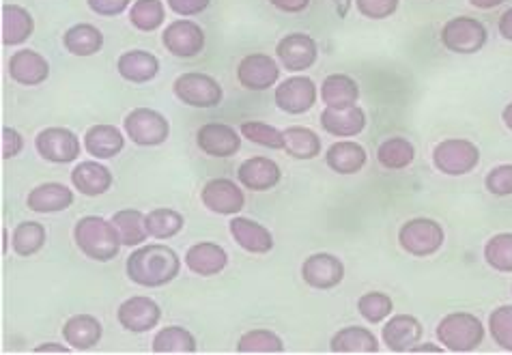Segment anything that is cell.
Segmentation results:
<instances>
[{"label": "cell", "mask_w": 512, "mask_h": 355, "mask_svg": "<svg viewBox=\"0 0 512 355\" xmlns=\"http://www.w3.org/2000/svg\"><path fill=\"white\" fill-rule=\"evenodd\" d=\"M506 0H469V5L476 7V9H482V11H489V9H495L504 5Z\"/></svg>", "instance_id": "54"}, {"label": "cell", "mask_w": 512, "mask_h": 355, "mask_svg": "<svg viewBox=\"0 0 512 355\" xmlns=\"http://www.w3.org/2000/svg\"><path fill=\"white\" fill-rule=\"evenodd\" d=\"M183 226H186V218H183L181 211L177 209L155 207L147 213V231L151 239H173L183 231Z\"/></svg>", "instance_id": "40"}, {"label": "cell", "mask_w": 512, "mask_h": 355, "mask_svg": "<svg viewBox=\"0 0 512 355\" xmlns=\"http://www.w3.org/2000/svg\"><path fill=\"white\" fill-rule=\"evenodd\" d=\"M439 39H442V46L448 52L476 54L487 46L489 31H487V26L476 18L457 16L442 26Z\"/></svg>", "instance_id": "8"}, {"label": "cell", "mask_w": 512, "mask_h": 355, "mask_svg": "<svg viewBox=\"0 0 512 355\" xmlns=\"http://www.w3.org/2000/svg\"><path fill=\"white\" fill-rule=\"evenodd\" d=\"M74 241L84 257L95 263H108L117 259L123 246L115 224L102 216L80 218L74 226Z\"/></svg>", "instance_id": "2"}, {"label": "cell", "mask_w": 512, "mask_h": 355, "mask_svg": "<svg viewBox=\"0 0 512 355\" xmlns=\"http://www.w3.org/2000/svg\"><path fill=\"white\" fill-rule=\"evenodd\" d=\"M112 183H115V177H112L110 168L99 160L78 162L71 170V186L82 196H102L112 188Z\"/></svg>", "instance_id": "24"}, {"label": "cell", "mask_w": 512, "mask_h": 355, "mask_svg": "<svg viewBox=\"0 0 512 355\" xmlns=\"http://www.w3.org/2000/svg\"><path fill=\"white\" fill-rule=\"evenodd\" d=\"M321 138L315 130L302 125H291L284 130V153L295 160H315L321 155Z\"/></svg>", "instance_id": "35"}, {"label": "cell", "mask_w": 512, "mask_h": 355, "mask_svg": "<svg viewBox=\"0 0 512 355\" xmlns=\"http://www.w3.org/2000/svg\"><path fill=\"white\" fill-rule=\"evenodd\" d=\"M282 179V170L276 160L267 155H254L239 164L237 181L250 192H269L274 190Z\"/></svg>", "instance_id": "18"}, {"label": "cell", "mask_w": 512, "mask_h": 355, "mask_svg": "<svg viewBox=\"0 0 512 355\" xmlns=\"http://www.w3.org/2000/svg\"><path fill=\"white\" fill-rule=\"evenodd\" d=\"M229 233L235 244L250 254H267L274 250L272 231L256 220L233 216V220L229 222Z\"/></svg>", "instance_id": "23"}, {"label": "cell", "mask_w": 512, "mask_h": 355, "mask_svg": "<svg viewBox=\"0 0 512 355\" xmlns=\"http://www.w3.org/2000/svg\"><path fill=\"white\" fill-rule=\"evenodd\" d=\"M173 93L181 104L190 108H216L222 104V84L203 71H186L175 78L173 82Z\"/></svg>", "instance_id": "6"}, {"label": "cell", "mask_w": 512, "mask_h": 355, "mask_svg": "<svg viewBox=\"0 0 512 355\" xmlns=\"http://www.w3.org/2000/svg\"><path fill=\"white\" fill-rule=\"evenodd\" d=\"M317 99H319V87L315 84V80L304 74L282 80L274 91V102L278 110H282L284 115H293V117L310 112L315 108Z\"/></svg>", "instance_id": "10"}, {"label": "cell", "mask_w": 512, "mask_h": 355, "mask_svg": "<svg viewBox=\"0 0 512 355\" xmlns=\"http://www.w3.org/2000/svg\"><path fill=\"white\" fill-rule=\"evenodd\" d=\"M401 0H355V9L368 20H388L398 11Z\"/></svg>", "instance_id": "46"}, {"label": "cell", "mask_w": 512, "mask_h": 355, "mask_svg": "<svg viewBox=\"0 0 512 355\" xmlns=\"http://www.w3.org/2000/svg\"><path fill=\"white\" fill-rule=\"evenodd\" d=\"M123 132L138 147H160L170 136V123L155 108H134L123 119Z\"/></svg>", "instance_id": "7"}, {"label": "cell", "mask_w": 512, "mask_h": 355, "mask_svg": "<svg viewBox=\"0 0 512 355\" xmlns=\"http://www.w3.org/2000/svg\"><path fill=\"white\" fill-rule=\"evenodd\" d=\"M183 263L194 276L211 278L224 272L226 265H229V254L216 241H198V244L188 248Z\"/></svg>", "instance_id": "22"}, {"label": "cell", "mask_w": 512, "mask_h": 355, "mask_svg": "<svg viewBox=\"0 0 512 355\" xmlns=\"http://www.w3.org/2000/svg\"><path fill=\"white\" fill-rule=\"evenodd\" d=\"M332 3H334V7H336V16H338L340 20H345V18L349 16L353 0H332Z\"/></svg>", "instance_id": "55"}, {"label": "cell", "mask_w": 512, "mask_h": 355, "mask_svg": "<svg viewBox=\"0 0 512 355\" xmlns=\"http://www.w3.org/2000/svg\"><path fill=\"white\" fill-rule=\"evenodd\" d=\"M358 312L364 321H368L371 325H377V323H383L392 317L394 302L388 293L371 291V293H364L358 300Z\"/></svg>", "instance_id": "44"}, {"label": "cell", "mask_w": 512, "mask_h": 355, "mask_svg": "<svg viewBox=\"0 0 512 355\" xmlns=\"http://www.w3.org/2000/svg\"><path fill=\"white\" fill-rule=\"evenodd\" d=\"M104 328L99 319H95L89 312H80V315L69 317L63 325V340L74 351H91L102 340Z\"/></svg>", "instance_id": "26"}, {"label": "cell", "mask_w": 512, "mask_h": 355, "mask_svg": "<svg viewBox=\"0 0 512 355\" xmlns=\"http://www.w3.org/2000/svg\"><path fill=\"white\" fill-rule=\"evenodd\" d=\"M366 149L355 140H336L330 149L325 151V164L336 175H358L366 166Z\"/></svg>", "instance_id": "29"}, {"label": "cell", "mask_w": 512, "mask_h": 355, "mask_svg": "<svg viewBox=\"0 0 512 355\" xmlns=\"http://www.w3.org/2000/svg\"><path fill=\"white\" fill-rule=\"evenodd\" d=\"M497 31H500V35H502L506 41H512V7L502 13L500 22H497Z\"/></svg>", "instance_id": "53"}, {"label": "cell", "mask_w": 512, "mask_h": 355, "mask_svg": "<svg viewBox=\"0 0 512 355\" xmlns=\"http://www.w3.org/2000/svg\"><path fill=\"white\" fill-rule=\"evenodd\" d=\"M196 336L181 325H168L153 336L151 351L158 355H190L196 353Z\"/></svg>", "instance_id": "36"}, {"label": "cell", "mask_w": 512, "mask_h": 355, "mask_svg": "<svg viewBox=\"0 0 512 355\" xmlns=\"http://www.w3.org/2000/svg\"><path fill=\"white\" fill-rule=\"evenodd\" d=\"M446 347H439V345H433V343H424V345H416L414 349H411V353H444Z\"/></svg>", "instance_id": "56"}, {"label": "cell", "mask_w": 512, "mask_h": 355, "mask_svg": "<svg viewBox=\"0 0 512 355\" xmlns=\"http://www.w3.org/2000/svg\"><path fill=\"white\" fill-rule=\"evenodd\" d=\"M63 48L69 54L80 56V59H87V56L102 52L104 33L99 31L95 24H89V22L74 24L71 28H67L63 35Z\"/></svg>", "instance_id": "33"}, {"label": "cell", "mask_w": 512, "mask_h": 355, "mask_svg": "<svg viewBox=\"0 0 512 355\" xmlns=\"http://www.w3.org/2000/svg\"><path fill=\"white\" fill-rule=\"evenodd\" d=\"M0 235H3V248H0V252H3V257H5L7 250H9V241H7V229L0 231Z\"/></svg>", "instance_id": "58"}, {"label": "cell", "mask_w": 512, "mask_h": 355, "mask_svg": "<svg viewBox=\"0 0 512 355\" xmlns=\"http://www.w3.org/2000/svg\"><path fill=\"white\" fill-rule=\"evenodd\" d=\"M480 164V149L467 138H446L433 149V166L442 175L463 177Z\"/></svg>", "instance_id": "5"}, {"label": "cell", "mask_w": 512, "mask_h": 355, "mask_svg": "<svg viewBox=\"0 0 512 355\" xmlns=\"http://www.w3.org/2000/svg\"><path fill=\"white\" fill-rule=\"evenodd\" d=\"M162 46L177 59H194L205 50V33L194 20L181 18L164 28Z\"/></svg>", "instance_id": "13"}, {"label": "cell", "mask_w": 512, "mask_h": 355, "mask_svg": "<svg viewBox=\"0 0 512 355\" xmlns=\"http://www.w3.org/2000/svg\"><path fill=\"white\" fill-rule=\"evenodd\" d=\"M319 97L325 108H353L358 106L360 84L347 74H330L321 82Z\"/></svg>", "instance_id": "31"}, {"label": "cell", "mask_w": 512, "mask_h": 355, "mask_svg": "<svg viewBox=\"0 0 512 355\" xmlns=\"http://www.w3.org/2000/svg\"><path fill=\"white\" fill-rule=\"evenodd\" d=\"M416 160L414 142L403 136L386 138L377 149V162L388 170H405Z\"/></svg>", "instance_id": "37"}, {"label": "cell", "mask_w": 512, "mask_h": 355, "mask_svg": "<svg viewBox=\"0 0 512 355\" xmlns=\"http://www.w3.org/2000/svg\"><path fill=\"white\" fill-rule=\"evenodd\" d=\"M82 142H84V151L93 155L95 160H112L125 149V134L117 125L97 123L89 127Z\"/></svg>", "instance_id": "25"}, {"label": "cell", "mask_w": 512, "mask_h": 355, "mask_svg": "<svg viewBox=\"0 0 512 355\" xmlns=\"http://www.w3.org/2000/svg\"><path fill=\"white\" fill-rule=\"evenodd\" d=\"M241 132H237L233 125L209 121L198 127L196 132V147L201 149L209 158H233L241 149Z\"/></svg>", "instance_id": "16"}, {"label": "cell", "mask_w": 512, "mask_h": 355, "mask_svg": "<svg viewBox=\"0 0 512 355\" xmlns=\"http://www.w3.org/2000/svg\"><path fill=\"white\" fill-rule=\"evenodd\" d=\"M35 149L50 164H74L82 153V142L69 127H46L35 136Z\"/></svg>", "instance_id": "9"}, {"label": "cell", "mask_w": 512, "mask_h": 355, "mask_svg": "<svg viewBox=\"0 0 512 355\" xmlns=\"http://www.w3.org/2000/svg\"><path fill=\"white\" fill-rule=\"evenodd\" d=\"M330 349L338 355H371L379 353V338L373 334V330L349 325V328L338 330L332 336Z\"/></svg>", "instance_id": "32"}, {"label": "cell", "mask_w": 512, "mask_h": 355, "mask_svg": "<svg viewBox=\"0 0 512 355\" xmlns=\"http://www.w3.org/2000/svg\"><path fill=\"white\" fill-rule=\"evenodd\" d=\"M35 20L22 5L7 3L0 9V41L5 48H18L33 37Z\"/></svg>", "instance_id": "21"}, {"label": "cell", "mask_w": 512, "mask_h": 355, "mask_svg": "<svg viewBox=\"0 0 512 355\" xmlns=\"http://www.w3.org/2000/svg\"><path fill=\"white\" fill-rule=\"evenodd\" d=\"M366 110L360 106L353 108H323L321 112V127L336 138H355L366 130Z\"/></svg>", "instance_id": "28"}, {"label": "cell", "mask_w": 512, "mask_h": 355, "mask_svg": "<svg viewBox=\"0 0 512 355\" xmlns=\"http://www.w3.org/2000/svg\"><path fill=\"white\" fill-rule=\"evenodd\" d=\"M422 334V321L414 315H394L381 330L383 345L392 353H411V349L420 345Z\"/></svg>", "instance_id": "20"}, {"label": "cell", "mask_w": 512, "mask_h": 355, "mask_svg": "<svg viewBox=\"0 0 512 355\" xmlns=\"http://www.w3.org/2000/svg\"><path fill=\"white\" fill-rule=\"evenodd\" d=\"M24 151V138L16 130V127H3L0 130V158L3 160H13Z\"/></svg>", "instance_id": "48"}, {"label": "cell", "mask_w": 512, "mask_h": 355, "mask_svg": "<svg viewBox=\"0 0 512 355\" xmlns=\"http://www.w3.org/2000/svg\"><path fill=\"white\" fill-rule=\"evenodd\" d=\"M489 332L497 347L512 353V306H500L491 312Z\"/></svg>", "instance_id": "45"}, {"label": "cell", "mask_w": 512, "mask_h": 355, "mask_svg": "<svg viewBox=\"0 0 512 355\" xmlns=\"http://www.w3.org/2000/svg\"><path fill=\"white\" fill-rule=\"evenodd\" d=\"M502 121H504V125L508 127V130L512 132V102L506 104V108L502 110Z\"/></svg>", "instance_id": "57"}, {"label": "cell", "mask_w": 512, "mask_h": 355, "mask_svg": "<svg viewBox=\"0 0 512 355\" xmlns=\"http://www.w3.org/2000/svg\"><path fill=\"white\" fill-rule=\"evenodd\" d=\"M110 222L115 224V229L121 237V244L127 248H138L149 239L147 231V213L140 209H121L112 213Z\"/></svg>", "instance_id": "34"}, {"label": "cell", "mask_w": 512, "mask_h": 355, "mask_svg": "<svg viewBox=\"0 0 512 355\" xmlns=\"http://www.w3.org/2000/svg\"><path fill=\"white\" fill-rule=\"evenodd\" d=\"M437 340L450 353H472L485 340V325L472 312H450L437 323Z\"/></svg>", "instance_id": "3"}, {"label": "cell", "mask_w": 512, "mask_h": 355, "mask_svg": "<svg viewBox=\"0 0 512 355\" xmlns=\"http://www.w3.org/2000/svg\"><path fill=\"white\" fill-rule=\"evenodd\" d=\"M166 7L162 0H134L130 7V24L140 33H153L164 24Z\"/></svg>", "instance_id": "41"}, {"label": "cell", "mask_w": 512, "mask_h": 355, "mask_svg": "<svg viewBox=\"0 0 512 355\" xmlns=\"http://www.w3.org/2000/svg\"><path fill=\"white\" fill-rule=\"evenodd\" d=\"M74 198V190H69L65 183L48 181L28 192L26 207L35 213H61L74 205Z\"/></svg>", "instance_id": "27"}, {"label": "cell", "mask_w": 512, "mask_h": 355, "mask_svg": "<svg viewBox=\"0 0 512 355\" xmlns=\"http://www.w3.org/2000/svg\"><path fill=\"white\" fill-rule=\"evenodd\" d=\"M235 351L241 355H278L284 353V340L274 330L256 328L241 334Z\"/></svg>", "instance_id": "38"}, {"label": "cell", "mask_w": 512, "mask_h": 355, "mask_svg": "<svg viewBox=\"0 0 512 355\" xmlns=\"http://www.w3.org/2000/svg\"><path fill=\"white\" fill-rule=\"evenodd\" d=\"M485 188L493 196H512V164H500L489 170L485 177Z\"/></svg>", "instance_id": "47"}, {"label": "cell", "mask_w": 512, "mask_h": 355, "mask_svg": "<svg viewBox=\"0 0 512 355\" xmlns=\"http://www.w3.org/2000/svg\"><path fill=\"white\" fill-rule=\"evenodd\" d=\"M117 71L125 82L145 84L160 74V59L147 50H127L119 56Z\"/></svg>", "instance_id": "30"}, {"label": "cell", "mask_w": 512, "mask_h": 355, "mask_svg": "<svg viewBox=\"0 0 512 355\" xmlns=\"http://www.w3.org/2000/svg\"><path fill=\"white\" fill-rule=\"evenodd\" d=\"M87 5L99 18H117L134 5V0H87Z\"/></svg>", "instance_id": "49"}, {"label": "cell", "mask_w": 512, "mask_h": 355, "mask_svg": "<svg viewBox=\"0 0 512 355\" xmlns=\"http://www.w3.org/2000/svg\"><path fill=\"white\" fill-rule=\"evenodd\" d=\"M302 280L310 289L332 291L345 280V263L330 252L310 254L302 263Z\"/></svg>", "instance_id": "17"}, {"label": "cell", "mask_w": 512, "mask_h": 355, "mask_svg": "<svg viewBox=\"0 0 512 355\" xmlns=\"http://www.w3.org/2000/svg\"><path fill=\"white\" fill-rule=\"evenodd\" d=\"M485 261L495 272L512 274V233H497L487 241Z\"/></svg>", "instance_id": "43"}, {"label": "cell", "mask_w": 512, "mask_h": 355, "mask_svg": "<svg viewBox=\"0 0 512 355\" xmlns=\"http://www.w3.org/2000/svg\"><path fill=\"white\" fill-rule=\"evenodd\" d=\"M269 3L284 13H302L308 9L310 0H269Z\"/></svg>", "instance_id": "51"}, {"label": "cell", "mask_w": 512, "mask_h": 355, "mask_svg": "<svg viewBox=\"0 0 512 355\" xmlns=\"http://www.w3.org/2000/svg\"><path fill=\"white\" fill-rule=\"evenodd\" d=\"M117 321L125 332L147 334L160 325L162 308L147 295H134L119 306Z\"/></svg>", "instance_id": "14"}, {"label": "cell", "mask_w": 512, "mask_h": 355, "mask_svg": "<svg viewBox=\"0 0 512 355\" xmlns=\"http://www.w3.org/2000/svg\"><path fill=\"white\" fill-rule=\"evenodd\" d=\"M168 9L177 13L181 18H192L198 16V13H203L209 5L211 0H166Z\"/></svg>", "instance_id": "50"}, {"label": "cell", "mask_w": 512, "mask_h": 355, "mask_svg": "<svg viewBox=\"0 0 512 355\" xmlns=\"http://www.w3.org/2000/svg\"><path fill=\"white\" fill-rule=\"evenodd\" d=\"M237 80L241 87L252 93L272 89L280 80V65L274 56L265 52H252L237 65Z\"/></svg>", "instance_id": "11"}, {"label": "cell", "mask_w": 512, "mask_h": 355, "mask_svg": "<svg viewBox=\"0 0 512 355\" xmlns=\"http://www.w3.org/2000/svg\"><path fill=\"white\" fill-rule=\"evenodd\" d=\"M46 237H48V233H46L44 224L26 220V222H20L16 229H13L11 248L22 259L35 257V254L46 246Z\"/></svg>", "instance_id": "39"}, {"label": "cell", "mask_w": 512, "mask_h": 355, "mask_svg": "<svg viewBox=\"0 0 512 355\" xmlns=\"http://www.w3.org/2000/svg\"><path fill=\"white\" fill-rule=\"evenodd\" d=\"M276 56L284 71H289V74H304L306 69L317 63L319 46L306 33H289L278 41Z\"/></svg>", "instance_id": "12"}, {"label": "cell", "mask_w": 512, "mask_h": 355, "mask_svg": "<svg viewBox=\"0 0 512 355\" xmlns=\"http://www.w3.org/2000/svg\"><path fill=\"white\" fill-rule=\"evenodd\" d=\"M181 272L179 254L166 244H142L125 263V274L138 287L160 289L173 282Z\"/></svg>", "instance_id": "1"}, {"label": "cell", "mask_w": 512, "mask_h": 355, "mask_svg": "<svg viewBox=\"0 0 512 355\" xmlns=\"http://www.w3.org/2000/svg\"><path fill=\"white\" fill-rule=\"evenodd\" d=\"M444 241V226L431 218L407 220L401 229H398V246L416 259L433 257V254L442 250Z\"/></svg>", "instance_id": "4"}, {"label": "cell", "mask_w": 512, "mask_h": 355, "mask_svg": "<svg viewBox=\"0 0 512 355\" xmlns=\"http://www.w3.org/2000/svg\"><path fill=\"white\" fill-rule=\"evenodd\" d=\"M239 132L246 140L254 142V145L282 151L284 149V132L278 130L276 125H269L263 121H244L239 125Z\"/></svg>", "instance_id": "42"}, {"label": "cell", "mask_w": 512, "mask_h": 355, "mask_svg": "<svg viewBox=\"0 0 512 355\" xmlns=\"http://www.w3.org/2000/svg\"><path fill=\"white\" fill-rule=\"evenodd\" d=\"M9 78L22 87H39L50 76V63L37 50L22 48L9 56Z\"/></svg>", "instance_id": "19"}, {"label": "cell", "mask_w": 512, "mask_h": 355, "mask_svg": "<svg viewBox=\"0 0 512 355\" xmlns=\"http://www.w3.org/2000/svg\"><path fill=\"white\" fill-rule=\"evenodd\" d=\"M74 349H71L67 343L65 345H61V343H44V345H39V347H35L33 349V353H37V355H65V353H71Z\"/></svg>", "instance_id": "52"}, {"label": "cell", "mask_w": 512, "mask_h": 355, "mask_svg": "<svg viewBox=\"0 0 512 355\" xmlns=\"http://www.w3.org/2000/svg\"><path fill=\"white\" fill-rule=\"evenodd\" d=\"M233 179H209L201 190V203L218 216H237L246 207V194Z\"/></svg>", "instance_id": "15"}]
</instances>
